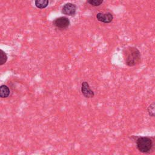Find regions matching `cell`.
I'll return each mask as SVG.
<instances>
[{"label":"cell","mask_w":155,"mask_h":155,"mask_svg":"<svg viewBox=\"0 0 155 155\" xmlns=\"http://www.w3.org/2000/svg\"><path fill=\"white\" fill-rule=\"evenodd\" d=\"M123 58L125 64L128 67L137 65L142 61L140 51L133 46H128L123 50Z\"/></svg>","instance_id":"1"},{"label":"cell","mask_w":155,"mask_h":155,"mask_svg":"<svg viewBox=\"0 0 155 155\" xmlns=\"http://www.w3.org/2000/svg\"><path fill=\"white\" fill-rule=\"evenodd\" d=\"M136 147L139 151L144 154H150L155 151V136L135 137Z\"/></svg>","instance_id":"2"},{"label":"cell","mask_w":155,"mask_h":155,"mask_svg":"<svg viewBox=\"0 0 155 155\" xmlns=\"http://www.w3.org/2000/svg\"><path fill=\"white\" fill-rule=\"evenodd\" d=\"M70 22L68 18L65 16H61L54 19L53 21V25L56 28L60 29H64L70 25Z\"/></svg>","instance_id":"3"},{"label":"cell","mask_w":155,"mask_h":155,"mask_svg":"<svg viewBox=\"0 0 155 155\" xmlns=\"http://www.w3.org/2000/svg\"><path fill=\"white\" fill-rule=\"evenodd\" d=\"M96 17L97 21L105 24L110 23L112 22L113 19V15L110 12H107V13L99 12L96 14Z\"/></svg>","instance_id":"4"},{"label":"cell","mask_w":155,"mask_h":155,"mask_svg":"<svg viewBox=\"0 0 155 155\" xmlns=\"http://www.w3.org/2000/svg\"><path fill=\"white\" fill-rule=\"evenodd\" d=\"M81 93L86 98H91L94 96V91L91 89L89 84L87 81L82 82L81 84Z\"/></svg>","instance_id":"5"},{"label":"cell","mask_w":155,"mask_h":155,"mask_svg":"<svg viewBox=\"0 0 155 155\" xmlns=\"http://www.w3.org/2000/svg\"><path fill=\"white\" fill-rule=\"evenodd\" d=\"M76 12V7L74 4L68 2L64 5L62 8V13L65 15L73 16Z\"/></svg>","instance_id":"6"},{"label":"cell","mask_w":155,"mask_h":155,"mask_svg":"<svg viewBox=\"0 0 155 155\" xmlns=\"http://www.w3.org/2000/svg\"><path fill=\"white\" fill-rule=\"evenodd\" d=\"M10 93V89L6 85H1L0 86V97L1 98L7 97Z\"/></svg>","instance_id":"7"},{"label":"cell","mask_w":155,"mask_h":155,"mask_svg":"<svg viewBox=\"0 0 155 155\" xmlns=\"http://www.w3.org/2000/svg\"><path fill=\"white\" fill-rule=\"evenodd\" d=\"M35 5L38 8H44L48 4V0H35Z\"/></svg>","instance_id":"8"},{"label":"cell","mask_w":155,"mask_h":155,"mask_svg":"<svg viewBox=\"0 0 155 155\" xmlns=\"http://www.w3.org/2000/svg\"><path fill=\"white\" fill-rule=\"evenodd\" d=\"M147 110L148 115L155 119V101L148 105Z\"/></svg>","instance_id":"9"},{"label":"cell","mask_w":155,"mask_h":155,"mask_svg":"<svg viewBox=\"0 0 155 155\" xmlns=\"http://www.w3.org/2000/svg\"><path fill=\"white\" fill-rule=\"evenodd\" d=\"M7 60V56L6 53L2 50H0V65H2L4 64Z\"/></svg>","instance_id":"10"},{"label":"cell","mask_w":155,"mask_h":155,"mask_svg":"<svg viewBox=\"0 0 155 155\" xmlns=\"http://www.w3.org/2000/svg\"><path fill=\"white\" fill-rule=\"evenodd\" d=\"M104 0H87L89 4L94 7H97L103 3Z\"/></svg>","instance_id":"11"}]
</instances>
